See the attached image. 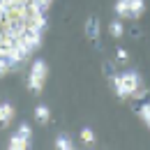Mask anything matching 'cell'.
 <instances>
[{
    "mask_svg": "<svg viewBox=\"0 0 150 150\" xmlns=\"http://www.w3.org/2000/svg\"><path fill=\"white\" fill-rule=\"evenodd\" d=\"M30 5H33V7H37L39 12H44V14H46V9L53 5V0H30Z\"/></svg>",
    "mask_w": 150,
    "mask_h": 150,
    "instance_id": "13",
    "label": "cell"
},
{
    "mask_svg": "<svg viewBox=\"0 0 150 150\" xmlns=\"http://www.w3.org/2000/svg\"><path fill=\"white\" fill-rule=\"evenodd\" d=\"M35 120H37L39 125H46V122L51 120V111H49V106H44V104L35 106Z\"/></svg>",
    "mask_w": 150,
    "mask_h": 150,
    "instance_id": "7",
    "label": "cell"
},
{
    "mask_svg": "<svg viewBox=\"0 0 150 150\" xmlns=\"http://www.w3.org/2000/svg\"><path fill=\"white\" fill-rule=\"evenodd\" d=\"M148 129H150V125H148Z\"/></svg>",
    "mask_w": 150,
    "mask_h": 150,
    "instance_id": "16",
    "label": "cell"
},
{
    "mask_svg": "<svg viewBox=\"0 0 150 150\" xmlns=\"http://www.w3.org/2000/svg\"><path fill=\"white\" fill-rule=\"evenodd\" d=\"M113 9H115V16H118V19H132V12H129V0H115Z\"/></svg>",
    "mask_w": 150,
    "mask_h": 150,
    "instance_id": "6",
    "label": "cell"
},
{
    "mask_svg": "<svg viewBox=\"0 0 150 150\" xmlns=\"http://www.w3.org/2000/svg\"><path fill=\"white\" fill-rule=\"evenodd\" d=\"M129 12H132V19H141L143 12H146V2L143 0H129Z\"/></svg>",
    "mask_w": 150,
    "mask_h": 150,
    "instance_id": "10",
    "label": "cell"
},
{
    "mask_svg": "<svg viewBox=\"0 0 150 150\" xmlns=\"http://www.w3.org/2000/svg\"><path fill=\"white\" fill-rule=\"evenodd\" d=\"M79 139H81L83 143H95V132L90 129V127H83L81 134H79Z\"/></svg>",
    "mask_w": 150,
    "mask_h": 150,
    "instance_id": "11",
    "label": "cell"
},
{
    "mask_svg": "<svg viewBox=\"0 0 150 150\" xmlns=\"http://www.w3.org/2000/svg\"><path fill=\"white\" fill-rule=\"evenodd\" d=\"M56 148L58 150H72L74 148V141L69 134H58L56 136Z\"/></svg>",
    "mask_w": 150,
    "mask_h": 150,
    "instance_id": "8",
    "label": "cell"
},
{
    "mask_svg": "<svg viewBox=\"0 0 150 150\" xmlns=\"http://www.w3.org/2000/svg\"><path fill=\"white\" fill-rule=\"evenodd\" d=\"M111 88H113V93H115V97H118V99L141 97V95L146 93L141 76L136 74L134 69H127V72H122V74H113Z\"/></svg>",
    "mask_w": 150,
    "mask_h": 150,
    "instance_id": "1",
    "label": "cell"
},
{
    "mask_svg": "<svg viewBox=\"0 0 150 150\" xmlns=\"http://www.w3.org/2000/svg\"><path fill=\"white\" fill-rule=\"evenodd\" d=\"M46 79H49V65H46V60H33V65H30V72H28V90L30 93L39 95L44 90V86H46Z\"/></svg>",
    "mask_w": 150,
    "mask_h": 150,
    "instance_id": "2",
    "label": "cell"
},
{
    "mask_svg": "<svg viewBox=\"0 0 150 150\" xmlns=\"http://www.w3.org/2000/svg\"><path fill=\"white\" fill-rule=\"evenodd\" d=\"M139 118L146 122V127L150 125V104H143V106L139 109Z\"/></svg>",
    "mask_w": 150,
    "mask_h": 150,
    "instance_id": "14",
    "label": "cell"
},
{
    "mask_svg": "<svg viewBox=\"0 0 150 150\" xmlns=\"http://www.w3.org/2000/svg\"><path fill=\"white\" fill-rule=\"evenodd\" d=\"M86 37L90 42L99 39V19L97 16H88V21H86Z\"/></svg>",
    "mask_w": 150,
    "mask_h": 150,
    "instance_id": "4",
    "label": "cell"
},
{
    "mask_svg": "<svg viewBox=\"0 0 150 150\" xmlns=\"http://www.w3.org/2000/svg\"><path fill=\"white\" fill-rule=\"evenodd\" d=\"M16 134H21L25 141H30V143H33V129H30V125H25V122H23V125H19Z\"/></svg>",
    "mask_w": 150,
    "mask_h": 150,
    "instance_id": "12",
    "label": "cell"
},
{
    "mask_svg": "<svg viewBox=\"0 0 150 150\" xmlns=\"http://www.w3.org/2000/svg\"><path fill=\"white\" fill-rule=\"evenodd\" d=\"M14 106L9 102H2L0 104V129H7L12 122H14Z\"/></svg>",
    "mask_w": 150,
    "mask_h": 150,
    "instance_id": "3",
    "label": "cell"
},
{
    "mask_svg": "<svg viewBox=\"0 0 150 150\" xmlns=\"http://www.w3.org/2000/svg\"><path fill=\"white\" fill-rule=\"evenodd\" d=\"M115 58H118V60H120V62H127V51H125V49H118V51H115Z\"/></svg>",
    "mask_w": 150,
    "mask_h": 150,
    "instance_id": "15",
    "label": "cell"
},
{
    "mask_svg": "<svg viewBox=\"0 0 150 150\" xmlns=\"http://www.w3.org/2000/svg\"><path fill=\"white\" fill-rule=\"evenodd\" d=\"M109 33H111V37L120 39L122 35H125V25H122V19H113L111 23H109Z\"/></svg>",
    "mask_w": 150,
    "mask_h": 150,
    "instance_id": "9",
    "label": "cell"
},
{
    "mask_svg": "<svg viewBox=\"0 0 150 150\" xmlns=\"http://www.w3.org/2000/svg\"><path fill=\"white\" fill-rule=\"evenodd\" d=\"M7 148H9V150H28V148H30V141H25L21 134L14 132V134L9 136V141H7Z\"/></svg>",
    "mask_w": 150,
    "mask_h": 150,
    "instance_id": "5",
    "label": "cell"
}]
</instances>
